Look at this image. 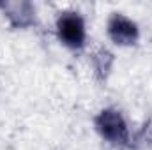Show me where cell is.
<instances>
[{
  "instance_id": "4",
  "label": "cell",
  "mask_w": 152,
  "mask_h": 150,
  "mask_svg": "<svg viewBox=\"0 0 152 150\" xmlns=\"http://www.w3.org/2000/svg\"><path fill=\"white\" fill-rule=\"evenodd\" d=\"M0 5L14 27H28L34 21V7L28 2H5Z\"/></svg>"
},
{
  "instance_id": "3",
  "label": "cell",
  "mask_w": 152,
  "mask_h": 150,
  "mask_svg": "<svg viewBox=\"0 0 152 150\" xmlns=\"http://www.w3.org/2000/svg\"><path fill=\"white\" fill-rule=\"evenodd\" d=\"M108 36L120 46H129L138 39V27L124 14H113L108 20Z\"/></svg>"
},
{
  "instance_id": "5",
  "label": "cell",
  "mask_w": 152,
  "mask_h": 150,
  "mask_svg": "<svg viewBox=\"0 0 152 150\" xmlns=\"http://www.w3.org/2000/svg\"><path fill=\"white\" fill-rule=\"evenodd\" d=\"M94 64H96V71H97L99 78H106L112 69V64H113V55L106 50H101L94 57Z\"/></svg>"
},
{
  "instance_id": "1",
  "label": "cell",
  "mask_w": 152,
  "mask_h": 150,
  "mask_svg": "<svg viewBox=\"0 0 152 150\" xmlns=\"http://www.w3.org/2000/svg\"><path fill=\"white\" fill-rule=\"evenodd\" d=\"M96 129L99 134L115 147H126L129 143V131L126 120L117 110H103L96 117Z\"/></svg>"
},
{
  "instance_id": "2",
  "label": "cell",
  "mask_w": 152,
  "mask_h": 150,
  "mask_svg": "<svg viewBox=\"0 0 152 150\" xmlns=\"http://www.w3.org/2000/svg\"><path fill=\"white\" fill-rule=\"evenodd\" d=\"M58 39L69 48H81L85 42V25L78 12H62L57 20Z\"/></svg>"
}]
</instances>
